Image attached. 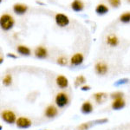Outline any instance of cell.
Masks as SVG:
<instances>
[{
  "instance_id": "obj_1",
  "label": "cell",
  "mask_w": 130,
  "mask_h": 130,
  "mask_svg": "<svg viewBox=\"0 0 130 130\" xmlns=\"http://www.w3.org/2000/svg\"><path fill=\"white\" fill-rule=\"evenodd\" d=\"M14 19L9 14H5L1 17V19H0V24L3 30H9L13 27L14 25Z\"/></svg>"
},
{
  "instance_id": "obj_2",
  "label": "cell",
  "mask_w": 130,
  "mask_h": 130,
  "mask_svg": "<svg viewBox=\"0 0 130 130\" xmlns=\"http://www.w3.org/2000/svg\"><path fill=\"white\" fill-rule=\"evenodd\" d=\"M55 102L57 107H59V108H63V107H65L69 103V96L66 93L60 92V93H58L57 95H56Z\"/></svg>"
},
{
  "instance_id": "obj_3",
  "label": "cell",
  "mask_w": 130,
  "mask_h": 130,
  "mask_svg": "<svg viewBox=\"0 0 130 130\" xmlns=\"http://www.w3.org/2000/svg\"><path fill=\"white\" fill-rule=\"evenodd\" d=\"M2 119L8 124H12V123L17 121L16 115L13 111L11 110H4L1 114Z\"/></svg>"
},
{
  "instance_id": "obj_4",
  "label": "cell",
  "mask_w": 130,
  "mask_h": 130,
  "mask_svg": "<svg viewBox=\"0 0 130 130\" xmlns=\"http://www.w3.org/2000/svg\"><path fill=\"white\" fill-rule=\"evenodd\" d=\"M16 124L17 127H19V128H28L32 124V121L29 118H26V117H19V118L17 119Z\"/></svg>"
},
{
  "instance_id": "obj_5",
  "label": "cell",
  "mask_w": 130,
  "mask_h": 130,
  "mask_svg": "<svg viewBox=\"0 0 130 130\" xmlns=\"http://www.w3.org/2000/svg\"><path fill=\"white\" fill-rule=\"evenodd\" d=\"M56 23L58 26L65 27L70 24V19H69V18L66 15L59 13V14H56Z\"/></svg>"
},
{
  "instance_id": "obj_6",
  "label": "cell",
  "mask_w": 130,
  "mask_h": 130,
  "mask_svg": "<svg viewBox=\"0 0 130 130\" xmlns=\"http://www.w3.org/2000/svg\"><path fill=\"white\" fill-rule=\"evenodd\" d=\"M95 72L97 73V74L103 75L108 72V65H107L105 62H99L95 64Z\"/></svg>"
},
{
  "instance_id": "obj_7",
  "label": "cell",
  "mask_w": 130,
  "mask_h": 130,
  "mask_svg": "<svg viewBox=\"0 0 130 130\" xmlns=\"http://www.w3.org/2000/svg\"><path fill=\"white\" fill-rule=\"evenodd\" d=\"M56 84H57L58 87L61 88V89H65V88H67L69 85L68 79H67L64 75H58V76L56 77Z\"/></svg>"
},
{
  "instance_id": "obj_8",
  "label": "cell",
  "mask_w": 130,
  "mask_h": 130,
  "mask_svg": "<svg viewBox=\"0 0 130 130\" xmlns=\"http://www.w3.org/2000/svg\"><path fill=\"white\" fill-rule=\"evenodd\" d=\"M58 114L57 108H56L55 106L53 105H50L46 108L45 109V115L48 117V118H54L56 117Z\"/></svg>"
},
{
  "instance_id": "obj_9",
  "label": "cell",
  "mask_w": 130,
  "mask_h": 130,
  "mask_svg": "<svg viewBox=\"0 0 130 130\" xmlns=\"http://www.w3.org/2000/svg\"><path fill=\"white\" fill-rule=\"evenodd\" d=\"M125 104L126 102L123 100V98H117V99H115L114 102H112V108L115 110H120L124 108Z\"/></svg>"
},
{
  "instance_id": "obj_10",
  "label": "cell",
  "mask_w": 130,
  "mask_h": 130,
  "mask_svg": "<svg viewBox=\"0 0 130 130\" xmlns=\"http://www.w3.org/2000/svg\"><path fill=\"white\" fill-rule=\"evenodd\" d=\"M83 56L82 53H76L75 54L74 56L71 57L70 62L72 65H75V66H78L83 63Z\"/></svg>"
},
{
  "instance_id": "obj_11",
  "label": "cell",
  "mask_w": 130,
  "mask_h": 130,
  "mask_svg": "<svg viewBox=\"0 0 130 130\" xmlns=\"http://www.w3.org/2000/svg\"><path fill=\"white\" fill-rule=\"evenodd\" d=\"M27 9H28L27 5H23V4H16L13 6V10L17 14H18V15H22V14L25 13Z\"/></svg>"
},
{
  "instance_id": "obj_12",
  "label": "cell",
  "mask_w": 130,
  "mask_h": 130,
  "mask_svg": "<svg viewBox=\"0 0 130 130\" xmlns=\"http://www.w3.org/2000/svg\"><path fill=\"white\" fill-rule=\"evenodd\" d=\"M48 55L47 50L45 48L42 47V46H39L37 49L35 50V56L38 58H45Z\"/></svg>"
},
{
  "instance_id": "obj_13",
  "label": "cell",
  "mask_w": 130,
  "mask_h": 130,
  "mask_svg": "<svg viewBox=\"0 0 130 130\" xmlns=\"http://www.w3.org/2000/svg\"><path fill=\"white\" fill-rule=\"evenodd\" d=\"M71 7L75 11H81V10H83L84 5L81 0H74L71 4Z\"/></svg>"
},
{
  "instance_id": "obj_14",
  "label": "cell",
  "mask_w": 130,
  "mask_h": 130,
  "mask_svg": "<svg viewBox=\"0 0 130 130\" xmlns=\"http://www.w3.org/2000/svg\"><path fill=\"white\" fill-rule=\"evenodd\" d=\"M81 110L83 114H89V113H91L93 111V106L89 102H85L82 105Z\"/></svg>"
},
{
  "instance_id": "obj_15",
  "label": "cell",
  "mask_w": 130,
  "mask_h": 130,
  "mask_svg": "<svg viewBox=\"0 0 130 130\" xmlns=\"http://www.w3.org/2000/svg\"><path fill=\"white\" fill-rule=\"evenodd\" d=\"M107 43H108V44H109L110 46H113V47H115V46L118 45L119 40H118V38H117L116 36L109 35L108 37H107Z\"/></svg>"
},
{
  "instance_id": "obj_16",
  "label": "cell",
  "mask_w": 130,
  "mask_h": 130,
  "mask_svg": "<svg viewBox=\"0 0 130 130\" xmlns=\"http://www.w3.org/2000/svg\"><path fill=\"white\" fill-rule=\"evenodd\" d=\"M95 11L99 15H103V14H106L108 11V8L105 5L101 4V5H98L97 7L95 8Z\"/></svg>"
},
{
  "instance_id": "obj_17",
  "label": "cell",
  "mask_w": 130,
  "mask_h": 130,
  "mask_svg": "<svg viewBox=\"0 0 130 130\" xmlns=\"http://www.w3.org/2000/svg\"><path fill=\"white\" fill-rule=\"evenodd\" d=\"M18 52L19 54L23 56H29L30 54V50L29 49L28 47L26 46H24V45H19L18 47Z\"/></svg>"
},
{
  "instance_id": "obj_18",
  "label": "cell",
  "mask_w": 130,
  "mask_h": 130,
  "mask_svg": "<svg viewBox=\"0 0 130 130\" xmlns=\"http://www.w3.org/2000/svg\"><path fill=\"white\" fill-rule=\"evenodd\" d=\"M107 97V94L105 93H101V92H99V93H96L94 95V98H95V102H98V103H101V102H102L104 100L106 99Z\"/></svg>"
},
{
  "instance_id": "obj_19",
  "label": "cell",
  "mask_w": 130,
  "mask_h": 130,
  "mask_svg": "<svg viewBox=\"0 0 130 130\" xmlns=\"http://www.w3.org/2000/svg\"><path fill=\"white\" fill-rule=\"evenodd\" d=\"M120 20L122 23H128L130 22V12H125L120 17Z\"/></svg>"
},
{
  "instance_id": "obj_20",
  "label": "cell",
  "mask_w": 130,
  "mask_h": 130,
  "mask_svg": "<svg viewBox=\"0 0 130 130\" xmlns=\"http://www.w3.org/2000/svg\"><path fill=\"white\" fill-rule=\"evenodd\" d=\"M3 83L5 86H10L12 83V76L10 75H6L3 79Z\"/></svg>"
},
{
  "instance_id": "obj_21",
  "label": "cell",
  "mask_w": 130,
  "mask_h": 130,
  "mask_svg": "<svg viewBox=\"0 0 130 130\" xmlns=\"http://www.w3.org/2000/svg\"><path fill=\"white\" fill-rule=\"evenodd\" d=\"M86 82V79L85 77L83 76V75H79V76L76 77V79H75V85L76 86H80L82 84H83Z\"/></svg>"
},
{
  "instance_id": "obj_22",
  "label": "cell",
  "mask_w": 130,
  "mask_h": 130,
  "mask_svg": "<svg viewBox=\"0 0 130 130\" xmlns=\"http://www.w3.org/2000/svg\"><path fill=\"white\" fill-rule=\"evenodd\" d=\"M67 58L64 57V56H60V57L57 58V63L60 64V65H66L67 64Z\"/></svg>"
},
{
  "instance_id": "obj_23",
  "label": "cell",
  "mask_w": 130,
  "mask_h": 130,
  "mask_svg": "<svg viewBox=\"0 0 130 130\" xmlns=\"http://www.w3.org/2000/svg\"><path fill=\"white\" fill-rule=\"evenodd\" d=\"M108 2L113 7H119L121 5V0H108Z\"/></svg>"
},
{
  "instance_id": "obj_24",
  "label": "cell",
  "mask_w": 130,
  "mask_h": 130,
  "mask_svg": "<svg viewBox=\"0 0 130 130\" xmlns=\"http://www.w3.org/2000/svg\"><path fill=\"white\" fill-rule=\"evenodd\" d=\"M122 95L123 93H121V92H115V93H113L111 95V97L113 99H117V98H122Z\"/></svg>"
},
{
  "instance_id": "obj_25",
  "label": "cell",
  "mask_w": 130,
  "mask_h": 130,
  "mask_svg": "<svg viewBox=\"0 0 130 130\" xmlns=\"http://www.w3.org/2000/svg\"><path fill=\"white\" fill-rule=\"evenodd\" d=\"M89 123H83V124H81L78 127V130H87L89 128Z\"/></svg>"
},
{
  "instance_id": "obj_26",
  "label": "cell",
  "mask_w": 130,
  "mask_h": 130,
  "mask_svg": "<svg viewBox=\"0 0 130 130\" xmlns=\"http://www.w3.org/2000/svg\"><path fill=\"white\" fill-rule=\"evenodd\" d=\"M89 89H90L89 86H83V87L82 88V90H83V91H85V90H89Z\"/></svg>"
},
{
  "instance_id": "obj_27",
  "label": "cell",
  "mask_w": 130,
  "mask_h": 130,
  "mask_svg": "<svg viewBox=\"0 0 130 130\" xmlns=\"http://www.w3.org/2000/svg\"><path fill=\"white\" fill-rule=\"evenodd\" d=\"M127 1H129V2H130V0H127Z\"/></svg>"
}]
</instances>
